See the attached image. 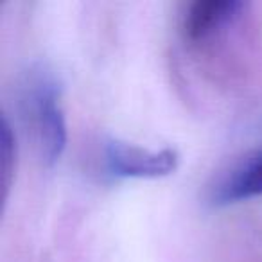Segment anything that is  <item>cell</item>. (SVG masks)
Masks as SVG:
<instances>
[{
  "label": "cell",
  "mask_w": 262,
  "mask_h": 262,
  "mask_svg": "<svg viewBox=\"0 0 262 262\" xmlns=\"http://www.w3.org/2000/svg\"><path fill=\"white\" fill-rule=\"evenodd\" d=\"M243 2L237 0H198L187 6L182 31L190 43H201L225 29L237 18Z\"/></svg>",
  "instance_id": "cell-4"
},
{
  "label": "cell",
  "mask_w": 262,
  "mask_h": 262,
  "mask_svg": "<svg viewBox=\"0 0 262 262\" xmlns=\"http://www.w3.org/2000/svg\"><path fill=\"white\" fill-rule=\"evenodd\" d=\"M61 81L43 63L33 65L22 81V104L34 131L40 157L47 167L67 147V120L61 106Z\"/></svg>",
  "instance_id": "cell-1"
},
{
  "label": "cell",
  "mask_w": 262,
  "mask_h": 262,
  "mask_svg": "<svg viewBox=\"0 0 262 262\" xmlns=\"http://www.w3.org/2000/svg\"><path fill=\"white\" fill-rule=\"evenodd\" d=\"M262 196V151L244 155L208 187V201L214 207Z\"/></svg>",
  "instance_id": "cell-3"
},
{
  "label": "cell",
  "mask_w": 262,
  "mask_h": 262,
  "mask_svg": "<svg viewBox=\"0 0 262 262\" xmlns=\"http://www.w3.org/2000/svg\"><path fill=\"white\" fill-rule=\"evenodd\" d=\"M104 164L110 174L117 178L155 180L169 176L178 169L180 155L172 147L147 149L119 139L104 144Z\"/></svg>",
  "instance_id": "cell-2"
},
{
  "label": "cell",
  "mask_w": 262,
  "mask_h": 262,
  "mask_svg": "<svg viewBox=\"0 0 262 262\" xmlns=\"http://www.w3.org/2000/svg\"><path fill=\"white\" fill-rule=\"evenodd\" d=\"M16 140L13 127L8 117L2 119L0 127V171H2V200H8L9 189H11L13 176H15V162H16Z\"/></svg>",
  "instance_id": "cell-5"
}]
</instances>
